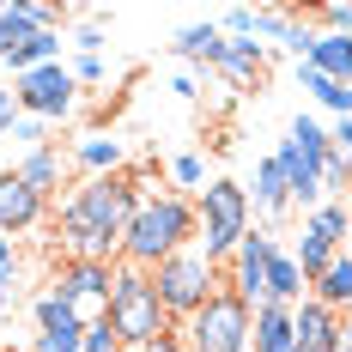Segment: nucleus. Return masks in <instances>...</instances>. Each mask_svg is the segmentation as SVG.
Returning a JSON list of instances; mask_svg holds the SVG:
<instances>
[{
	"label": "nucleus",
	"instance_id": "obj_22",
	"mask_svg": "<svg viewBox=\"0 0 352 352\" xmlns=\"http://www.w3.org/2000/svg\"><path fill=\"white\" fill-rule=\"evenodd\" d=\"M255 207L261 212H285L292 207V188H285L280 158H261V164H255Z\"/></svg>",
	"mask_w": 352,
	"mask_h": 352
},
{
	"label": "nucleus",
	"instance_id": "obj_5",
	"mask_svg": "<svg viewBox=\"0 0 352 352\" xmlns=\"http://www.w3.org/2000/svg\"><path fill=\"white\" fill-rule=\"evenodd\" d=\"M104 316H109V328L122 334V346H146V340H158V334H176L170 316H164V304H158V292H152V274H140V267H116Z\"/></svg>",
	"mask_w": 352,
	"mask_h": 352
},
{
	"label": "nucleus",
	"instance_id": "obj_2",
	"mask_svg": "<svg viewBox=\"0 0 352 352\" xmlns=\"http://www.w3.org/2000/svg\"><path fill=\"white\" fill-rule=\"evenodd\" d=\"M195 237H201V207L188 195H152V201H140L128 237H122V267L152 274L176 249H195Z\"/></svg>",
	"mask_w": 352,
	"mask_h": 352
},
{
	"label": "nucleus",
	"instance_id": "obj_32",
	"mask_svg": "<svg viewBox=\"0 0 352 352\" xmlns=\"http://www.w3.org/2000/svg\"><path fill=\"white\" fill-rule=\"evenodd\" d=\"M73 79H79V85H98V79H104V55H79V61H73Z\"/></svg>",
	"mask_w": 352,
	"mask_h": 352
},
{
	"label": "nucleus",
	"instance_id": "obj_3",
	"mask_svg": "<svg viewBox=\"0 0 352 352\" xmlns=\"http://www.w3.org/2000/svg\"><path fill=\"white\" fill-rule=\"evenodd\" d=\"M195 207H201V255H207L212 267H225V261L243 249V237H249V212H255V201H249L243 182L212 176L207 188L195 195Z\"/></svg>",
	"mask_w": 352,
	"mask_h": 352
},
{
	"label": "nucleus",
	"instance_id": "obj_8",
	"mask_svg": "<svg viewBox=\"0 0 352 352\" xmlns=\"http://www.w3.org/2000/svg\"><path fill=\"white\" fill-rule=\"evenodd\" d=\"M73 91H79V79H73V67H61V61L12 79V104L25 109L31 122H61V116H73Z\"/></svg>",
	"mask_w": 352,
	"mask_h": 352
},
{
	"label": "nucleus",
	"instance_id": "obj_11",
	"mask_svg": "<svg viewBox=\"0 0 352 352\" xmlns=\"http://www.w3.org/2000/svg\"><path fill=\"white\" fill-rule=\"evenodd\" d=\"M43 212H49V201L31 195L19 182V170H0V237H19V231L43 225Z\"/></svg>",
	"mask_w": 352,
	"mask_h": 352
},
{
	"label": "nucleus",
	"instance_id": "obj_28",
	"mask_svg": "<svg viewBox=\"0 0 352 352\" xmlns=\"http://www.w3.org/2000/svg\"><path fill=\"white\" fill-rule=\"evenodd\" d=\"M322 188H352V158H346V152H328V164H322Z\"/></svg>",
	"mask_w": 352,
	"mask_h": 352
},
{
	"label": "nucleus",
	"instance_id": "obj_4",
	"mask_svg": "<svg viewBox=\"0 0 352 352\" xmlns=\"http://www.w3.org/2000/svg\"><path fill=\"white\" fill-rule=\"evenodd\" d=\"M219 280H225V274L201 255V243H195V249H176L170 261H158V267H152V292H158V304H164L170 328H188V322L201 316L207 298L219 292Z\"/></svg>",
	"mask_w": 352,
	"mask_h": 352
},
{
	"label": "nucleus",
	"instance_id": "obj_21",
	"mask_svg": "<svg viewBox=\"0 0 352 352\" xmlns=\"http://www.w3.org/2000/svg\"><path fill=\"white\" fill-rule=\"evenodd\" d=\"M49 61H61V36L55 31H36V36H25L12 55H6V67H12V79L19 73H36V67H49Z\"/></svg>",
	"mask_w": 352,
	"mask_h": 352
},
{
	"label": "nucleus",
	"instance_id": "obj_7",
	"mask_svg": "<svg viewBox=\"0 0 352 352\" xmlns=\"http://www.w3.org/2000/svg\"><path fill=\"white\" fill-rule=\"evenodd\" d=\"M182 340H188V352H249V334H255V310H249L237 292H212L207 310L188 322V328H176Z\"/></svg>",
	"mask_w": 352,
	"mask_h": 352
},
{
	"label": "nucleus",
	"instance_id": "obj_43",
	"mask_svg": "<svg viewBox=\"0 0 352 352\" xmlns=\"http://www.w3.org/2000/svg\"><path fill=\"white\" fill-rule=\"evenodd\" d=\"M6 352H12V346H6Z\"/></svg>",
	"mask_w": 352,
	"mask_h": 352
},
{
	"label": "nucleus",
	"instance_id": "obj_35",
	"mask_svg": "<svg viewBox=\"0 0 352 352\" xmlns=\"http://www.w3.org/2000/svg\"><path fill=\"white\" fill-rule=\"evenodd\" d=\"M328 140H334V152H346V158H352V116H340V122L328 128Z\"/></svg>",
	"mask_w": 352,
	"mask_h": 352
},
{
	"label": "nucleus",
	"instance_id": "obj_39",
	"mask_svg": "<svg viewBox=\"0 0 352 352\" xmlns=\"http://www.w3.org/2000/svg\"><path fill=\"white\" fill-rule=\"evenodd\" d=\"M334 352H352V310L340 316V346H334Z\"/></svg>",
	"mask_w": 352,
	"mask_h": 352
},
{
	"label": "nucleus",
	"instance_id": "obj_6",
	"mask_svg": "<svg viewBox=\"0 0 352 352\" xmlns=\"http://www.w3.org/2000/svg\"><path fill=\"white\" fill-rule=\"evenodd\" d=\"M328 152H334V140H328V128L322 122H310V116H298L292 122V134L280 140V170H285V188H292V207H322V164H328Z\"/></svg>",
	"mask_w": 352,
	"mask_h": 352
},
{
	"label": "nucleus",
	"instance_id": "obj_23",
	"mask_svg": "<svg viewBox=\"0 0 352 352\" xmlns=\"http://www.w3.org/2000/svg\"><path fill=\"white\" fill-rule=\"evenodd\" d=\"M73 158H79V164H85L91 176H109V170H122V140H104V134H85Z\"/></svg>",
	"mask_w": 352,
	"mask_h": 352
},
{
	"label": "nucleus",
	"instance_id": "obj_36",
	"mask_svg": "<svg viewBox=\"0 0 352 352\" xmlns=\"http://www.w3.org/2000/svg\"><path fill=\"white\" fill-rule=\"evenodd\" d=\"M19 298V267H0V304H12Z\"/></svg>",
	"mask_w": 352,
	"mask_h": 352
},
{
	"label": "nucleus",
	"instance_id": "obj_34",
	"mask_svg": "<svg viewBox=\"0 0 352 352\" xmlns=\"http://www.w3.org/2000/svg\"><path fill=\"white\" fill-rule=\"evenodd\" d=\"M128 352H188L182 334H158V340H146V346H128Z\"/></svg>",
	"mask_w": 352,
	"mask_h": 352
},
{
	"label": "nucleus",
	"instance_id": "obj_19",
	"mask_svg": "<svg viewBox=\"0 0 352 352\" xmlns=\"http://www.w3.org/2000/svg\"><path fill=\"white\" fill-rule=\"evenodd\" d=\"M310 298H322V304H328V310H340V316L352 310V249H340V255H334V267L310 285Z\"/></svg>",
	"mask_w": 352,
	"mask_h": 352
},
{
	"label": "nucleus",
	"instance_id": "obj_12",
	"mask_svg": "<svg viewBox=\"0 0 352 352\" xmlns=\"http://www.w3.org/2000/svg\"><path fill=\"white\" fill-rule=\"evenodd\" d=\"M292 322H298V352H334L340 346V310H328L322 298H304L292 310Z\"/></svg>",
	"mask_w": 352,
	"mask_h": 352
},
{
	"label": "nucleus",
	"instance_id": "obj_41",
	"mask_svg": "<svg viewBox=\"0 0 352 352\" xmlns=\"http://www.w3.org/2000/svg\"><path fill=\"white\" fill-rule=\"evenodd\" d=\"M0 267H12V237H0Z\"/></svg>",
	"mask_w": 352,
	"mask_h": 352
},
{
	"label": "nucleus",
	"instance_id": "obj_14",
	"mask_svg": "<svg viewBox=\"0 0 352 352\" xmlns=\"http://www.w3.org/2000/svg\"><path fill=\"white\" fill-rule=\"evenodd\" d=\"M219 73L231 79V85H255L261 73H267V43H255V36H225V61Z\"/></svg>",
	"mask_w": 352,
	"mask_h": 352
},
{
	"label": "nucleus",
	"instance_id": "obj_30",
	"mask_svg": "<svg viewBox=\"0 0 352 352\" xmlns=\"http://www.w3.org/2000/svg\"><path fill=\"white\" fill-rule=\"evenodd\" d=\"M316 19H322V25H328V31L352 36V6H340V0H334V6H316Z\"/></svg>",
	"mask_w": 352,
	"mask_h": 352
},
{
	"label": "nucleus",
	"instance_id": "obj_26",
	"mask_svg": "<svg viewBox=\"0 0 352 352\" xmlns=\"http://www.w3.org/2000/svg\"><path fill=\"white\" fill-rule=\"evenodd\" d=\"M170 182L201 195V188H207V164H201V152H176V158H170Z\"/></svg>",
	"mask_w": 352,
	"mask_h": 352
},
{
	"label": "nucleus",
	"instance_id": "obj_13",
	"mask_svg": "<svg viewBox=\"0 0 352 352\" xmlns=\"http://www.w3.org/2000/svg\"><path fill=\"white\" fill-rule=\"evenodd\" d=\"M249 346L255 352H298V322H292V310H285V304H261Z\"/></svg>",
	"mask_w": 352,
	"mask_h": 352
},
{
	"label": "nucleus",
	"instance_id": "obj_18",
	"mask_svg": "<svg viewBox=\"0 0 352 352\" xmlns=\"http://www.w3.org/2000/svg\"><path fill=\"white\" fill-rule=\"evenodd\" d=\"M334 255H340V243L322 231V225H304V237H298V267H304V285H316L328 267H334Z\"/></svg>",
	"mask_w": 352,
	"mask_h": 352
},
{
	"label": "nucleus",
	"instance_id": "obj_40",
	"mask_svg": "<svg viewBox=\"0 0 352 352\" xmlns=\"http://www.w3.org/2000/svg\"><path fill=\"white\" fill-rule=\"evenodd\" d=\"M12 116V85H0V122Z\"/></svg>",
	"mask_w": 352,
	"mask_h": 352
},
{
	"label": "nucleus",
	"instance_id": "obj_16",
	"mask_svg": "<svg viewBox=\"0 0 352 352\" xmlns=\"http://www.w3.org/2000/svg\"><path fill=\"white\" fill-rule=\"evenodd\" d=\"M170 55L188 61V67H219V61H225V31H219V25H188V31H176Z\"/></svg>",
	"mask_w": 352,
	"mask_h": 352
},
{
	"label": "nucleus",
	"instance_id": "obj_27",
	"mask_svg": "<svg viewBox=\"0 0 352 352\" xmlns=\"http://www.w3.org/2000/svg\"><path fill=\"white\" fill-rule=\"evenodd\" d=\"M79 352H128V346H122V334L109 328V316H98V322H85V334H79Z\"/></svg>",
	"mask_w": 352,
	"mask_h": 352
},
{
	"label": "nucleus",
	"instance_id": "obj_15",
	"mask_svg": "<svg viewBox=\"0 0 352 352\" xmlns=\"http://www.w3.org/2000/svg\"><path fill=\"white\" fill-rule=\"evenodd\" d=\"M31 316H36V334H49V340H79L85 334V316L73 310L61 292H43L31 304Z\"/></svg>",
	"mask_w": 352,
	"mask_h": 352
},
{
	"label": "nucleus",
	"instance_id": "obj_24",
	"mask_svg": "<svg viewBox=\"0 0 352 352\" xmlns=\"http://www.w3.org/2000/svg\"><path fill=\"white\" fill-rule=\"evenodd\" d=\"M304 91L316 98V104L340 109V116H352V85H334V79H322L316 67H304Z\"/></svg>",
	"mask_w": 352,
	"mask_h": 352
},
{
	"label": "nucleus",
	"instance_id": "obj_42",
	"mask_svg": "<svg viewBox=\"0 0 352 352\" xmlns=\"http://www.w3.org/2000/svg\"><path fill=\"white\" fill-rule=\"evenodd\" d=\"M0 352H6V340H0Z\"/></svg>",
	"mask_w": 352,
	"mask_h": 352
},
{
	"label": "nucleus",
	"instance_id": "obj_17",
	"mask_svg": "<svg viewBox=\"0 0 352 352\" xmlns=\"http://www.w3.org/2000/svg\"><path fill=\"white\" fill-rule=\"evenodd\" d=\"M304 67H316L322 79H334V85H352V36H340V31H322Z\"/></svg>",
	"mask_w": 352,
	"mask_h": 352
},
{
	"label": "nucleus",
	"instance_id": "obj_25",
	"mask_svg": "<svg viewBox=\"0 0 352 352\" xmlns=\"http://www.w3.org/2000/svg\"><path fill=\"white\" fill-rule=\"evenodd\" d=\"M310 225H322V231H328L334 243L346 249V237H352V207H340V201H322V207L310 212Z\"/></svg>",
	"mask_w": 352,
	"mask_h": 352
},
{
	"label": "nucleus",
	"instance_id": "obj_20",
	"mask_svg": "<svg viewBox=\"0 0 352 352\" xmlns=\"http://www.w3.org/2000/svg\"><path fill=\"white\" fill-rule=\"evenodd\" d=\"M19 182H25L31 195H43V201H49V195L61 188V158H55L49 146H36V152H25V158H19Z\"/></svg>",
	"mask_w": 352,
	"mask_h": 352
},
{
	"label": "nucleus",
	"instance_id": "obj_31",
	"mask_svg": "<svg viewBox=\"0 0 352 352\" xmlns=\"http://www.w3.org/2000/svg\"><path fill=\"white\" fill-rule=\"evenodd\" d=\"M285 31H292V12H255V36H280L285 43Z\"/></svg>",
	"mask_w": 352,
	"mask_h": 352
},
{
	"label": "nucleus",
	"instance_id": "obj_37",
	"mask_svg": "<svg viewBox=\"0 0 352 352\" xmlns=\"http://www.w3.org/2000/svg\"><path fill=\"white\" fill-rule=\"evenodd\" d=\"M170 91H176V98H201V79H195V73H176Z\"/></svg>",
	"mask_w": 352,
	"mask_h": 352
},
{
	"label": "nucleus",
	"instance_id": "obj_10",
	"mask_svg": "<svg viewBox=\"0 0 352 352\" xmlns=\"http://www.w3.org/2000/svg\"><path fill=\"white\" fill-rule=\"evenodd\" d=\"M274 249H280V243H274L267 231H249L243 249L231 255V280H225V292H237L249 310L267 304V261H274Z\"/></svg>",
	"mask_w": 352,
	"mask_h": 352
},
{
	"label": "nucleus",
	"instance_id": "obj_33",
	"mask_svg": "<svg viewBox=\"0 0 352 352\" xmlns=\"http://www.w3.org/2000/svg\"><path fill=\"white\" fill-rule=\"evenodd\" d=\"M104 49V25L91 19V25H79V55H98Z\"/></svg>",
	"mask_w": 352,
	"mask_h": 352
},
{
	"label": "nucleus",
	"instance_id": "obj_1",
	"mask_svg": "<svg viewBox=\"0 0 352 352\" xmlns=\"http://www.w3.org/2000/svg\"><path fill=\"white\" fill-rule=\"evenodd\" d=\"M140 176L134 170H109V176H91L73 188V201L61 207L55 231L67 243L73 261H122V237L140 212Z\"/></svg>",
	"mask_w": 352,
	"mask_h": 352
},
{
	"label": "nucleus",
	"instance_id": "obj_38",
	"mask_svg": "<svg viewBox=\"0 0 352 352\" xmlns=\"http://www.w3.org/2000/svg\"><path fill=\"white\" fill-rule=\"evenodd\" d=\"M31 352H79V340H49V334H36Z\"/></svg>",
	"mask_w": 352,
	"mask_h": 352
},
{
	"label": "nucleus",
	"instance_id": "obj_29",
	"mask_svg": "<svg viewBox=\"0 0 352 352\" xmlns=\"http://www.w3.org/2000/svg\"><path fill=\"white\" fill-rule=\"evenodd\" d=\"M219 31H225V36H255V6H231Z\"/></svg>",
	"mask_w": 352,
	"mask_h": 352
},
{
	"label": "nucleus",
	"instance_id": "obj_9",
	"mask_svg": "<svg viewBox=\"0 0 352 352\" xmlns=\"http://www.w3.org/2000/svg\"><path fill=\"white\" fill-rule=\"evenodd\" d=\"M109 285H116V261H67L49 292H61L85 322H98L109 310Z\"/></svg>",
	"mask_w": 352,
	"mask_h": 352
}]
</instances>
